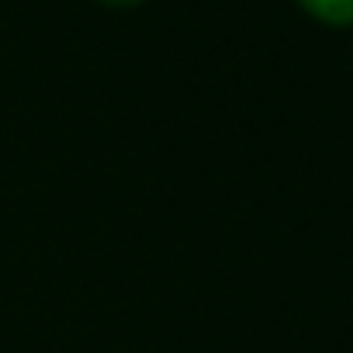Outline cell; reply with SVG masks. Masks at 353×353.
I'll list each match as a JSON object with an SVG mask.
<instances>
[{
    "label": "cell",
    "mask_w": 353,
    "mask_h": 353,
    "mask_svg": "<svg viewBox=\"0 0 353 353\" xmlns=\"http://www.w3.org/2000/svg\"><path fill=\"white\" fill-rule=\"evenodd\" d=\"M104 4H135V0H104Z\"/></svg>",
    "instance_id": "2"
},
{
    "label": "cell",
    "mask_w": 353,
    "mask_h": 353,
    "mask_svg": "<svg viewBox=\"0 0 353 353\" xmlns=\"http://www.w3.org/2000/svg\"><path fill=\"white\" fill-rule=\"evenodd\" d=\"M298 4L325 25H353V0H298Z\"/></svg>",
    "instance_id": "1"
}]
</instances>
